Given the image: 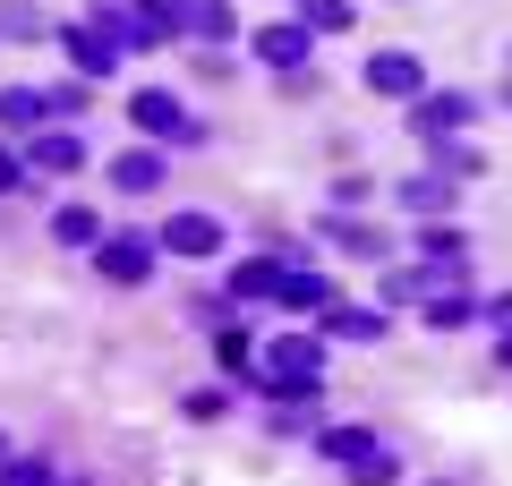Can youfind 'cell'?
<instances>
[{
	"label": "cell",
	"mask_w": 512,
	"mask_h": 486,
	"mask_svg": "<svg viewBox=\"0 0 512 486\" xmlns=\"http://www.w3.org/2000/svg\"><path fill=\"white\" fill-rule=\"evenodd\" d=\"M256 384L265 393H316L325 384V333H282V342H265Z\"/></svg>",
	"instance_id": "cell-1"
},
{
	"label": "cell",
	"mask_w": 512,
	"mask_h": 486,
	"mask_svg": "<svg viewBox=\"0 0 512 486\" xmlns=\"http://www.w3.org/2000/svg\"><path fill=\"white\" fill-rule=\"evenodd\" d=\"M308 52H316V26L308 18H274V26H256V60L282 77H308Z\"/></svg>",
	"instance_id": "cell-2"
},
{
	"label": "cell",
	"mask_w": 512,
	"mask_h": 486,
	"mask_svg": "<svg viewBox=\"0 0 512 486\" xmlns=\"http://www.w3.org/2000/svg\"><path fill=\"white\" fill-rule=\"evenodd\" d=\"M478 120V94H419V103H410V128H419V145H436V137H461V128Z\"/></svg>",
	"instance_id": "cell-3"
},
{
	"label": "cell",
	"mask_w": 512,
	"mask_h": 486,
	"mask_svg": "<svg viewBox=\"0 0 512 486\" xmlns=\"http://www.w3.org/2000/svg\"><path fill=\"white\" fill-rule=\"evenodd\" d=\"M60 43H69V60H77V77H86V86L120 69V43H111L94 18H69V26H60Z\"/></svg>",
	"instance_id": "cell-4"
},
{
	"label": "cell",
	"mask_w": 512,
	"mask_h": 486,
	"mask_svg": "<svg viewBox=\"0 0 512 486\" xmlns=\"http://www.w3.org/2000/svg\"><path fill=\"white\" fill-rule=\"evenodd\" d=\"M128 120L146 128V137H188V128H197L180 111V94H163V86H137V94H128Z\"/></svg>",
	"instance_id": "cell-5"
},
{
	"label": "cell",
	"mask_w": 512,
	"mask_h": 486,
	"mask_svg": "<svg viewBox=\"0 0 512 486\" xmlns=\"http://www.w3.org/2000/svg\"><path fill=\"white\" fill-rule=\"evenodd\" d=\"M367 86H376L384 103H419V94H427V69H419L410 52H376V60H367Z\"/></svg>",
	"instance_id": "cell-6"
},
{
	"label": "cell",
	"mask_w": 512,
	"mask_h": 486,
	"mask_svg": "<svg viewBox=\"0 0 512 486\" xmlns=\"http://www.w3.org/2000/svg\"><path fill=\"white\" fill-rule=\"evenodd\" d=\"M154 248H163V239H103V248H94V273H103V282H146Z\"/></svg>",
	"instance_id": "cell-7"
},
{
	"label": "cell",
	"mask_w": 512,
	"mask_h": 486,
	"mask_svg": "<svg viewBox=\"0 0 512 486\" xmlns=\"http://www.w3.org/2000/svg\"><path fill=\"white\" fill-rule=\"evenodd\" d=\"M163 256H222V214H171Z\"/></svg>",
	"instance_id": "cell-8"
},
{
	"label": "cell",
	"mask_w": 512,
	"mask_h": 486,
	"mask_svg": "<svg viewBox=\"0 0 512 486\" xmlns=\"http://www.w3.org/2000/svg\"><path fill=\"white\" fill-rule=\"evenodd\" d=\"M171 18H180V35H197V43H231L239 35L231 0H171Z\"/></svg>",
	"instance_id": "cell-9"
},
{
	"label": "cell",
	"mask_w": 512,
	"mask_h": 486,
	"mask_svg": "<svg viewBox=\"0 0 512 486\" xmlns=\"http://www.w3.org/2000/svg\"><path fill=\"white\" fill-rule=\"evenodd\" d=\"M43 120H52V94H35V86H0V128H9V145H26Z\"/></svg>",
	"instance_id": "cell-10"
},
{
	"label": "cell",
	"mask_w": 512,
	"mask_h": 486,
	"mask_svg": "<svg viewBox=\"0 0 512 486\" xmlns=\"http://www.w3.org/2000/svg\"><path fill=\"white\" fill-rule=\"evenodd\" d=\"M26 162H35V171H77V162H86V137H77V128H35V137H26Z\"/></svg>",
	"instance_id": "cell-11"
},
{
	"label": "cell",
	"mask_w": 512,
	"mask_h": 486,
	"mask_svg": "<svg viewBox=\"0 0 512 486\" xmlns=\"http://www.w3.org/2000/svg\"><path fill=\"white\" fill-rule=\"evenodd\" d=\"M111 188H120V197H146V188H163V154H154V145H128V154L111 162Z\"/></svg>",
	"instance_id": "cell-12"
},
{
	"label": "cell",
	"mask_w": 512,
	"mask_h": 486,
	"mask_svg": "<svg viewBox=\"0 0 512 486\" xmlns=\"http://www.w3.org/2000/svg\"><path fill=\"white\" fill-rule=\"evenodd\" d=\"M274 299H282V307H299V316H316V307H333V282H325V273H308V265H291Z\"/></svg>",
	"instance_id": "cell-13"
},
{
	"label": "cell",
	"mask_w": 512,
	"mask_h": 486,
	"mask_svg": "<svg viewBox=\"0 0 512 486\" xmlns=\"http://www.w3.org/2000/svg\"><path fill=\"white\" fill-rule=\"evenodd\" d=\"M333 342H384V307H325Z\"/></svg>",
	"instance_id": "cell-14"
},
{
	"label": "cell",
	"mask_w": 512,
	"mask_h": 486,
	"mask_svg": "<svg viewBox=\"0 0 512 486\" xmlns=\"http://www.w3.org/2000/svg\"><path fill=\"white\" fill-rule=\"evenodd\" d=\"M282 273H291L282 256H248V265L231 273V290H239V299H274V290H282Z\"/></svg>",
	"instance_id": "cell-15"
},
{
	"label": "cell",
	"mask_w": 512,
	"mask_h": 486,
	"mask_svg": "<svg viewBox=\"0 0 512 486\" xmlns=\"http://www.w3.org/2000/svg\"><path fill=\"white\" fill-rule=\"evenodd\" d=\"M52 239H60V248H103V214H86V205H60V214H52Z\"/></svg>",
	"instance_id": "cell-16"
},
{
	"label": "cell",
	"mask_w": 512,
	"mask_h": 486,
	"mask_svg": "<svg viewBox=\"0 0 512 486\" xmlns=\"http://www.w3.org/2000/svg\"><path fill=\"white\" fill-rule=\"evenodd\" d=\"M427 324H436V333H453V324H470L478 316V299H470V290H427Z\"/></svg>",
	"instance_id": "cell-17"
},
{
	"label": "cell",
	"mask_w": 512,
	"mask_h": 486,
	"mask_svg": "<svg viewBox=\"0 0 512 486\" xmlns=\"http://www.w3.org/2000/svg\"><path fill=\"white\" fill-rule=\"evenodd\" d=\"M316 444H325V461H350V469H359L367 452H384V444H376V435H367V427H325V435H316Z\"/></svg>",
	"instance_id": "cell-18"
},
{
	"label": "cell",
	"mask_w": 512,
	"mask_h": 486,
	"mask_svg": "<svg viewBox=\"0 0 512 486\" xmlns=\"http://www.w3.org/2000/svg\"><path fill=\"white\" fill-rule=\"evenodd\" d=\"M299 18H308L316 35H342V26L359 18V9H350V0H299Z\"/></svg>",
	"instance_id": "cell-19"
},
{
	"label": "cell",
	"mask_w": 512,
	"mask_h": 486,
	"mask_svg": "<svg viewBox=\"0 0 512 486\" xmlns=\"http://www.w3.org/2000/svg\"><path fill=\"white\" fill-rule=\"evenodd\" d=\"M402 205H410V214H444L453 188H444V180H402Z\"/></svg>",
	"instance_id": "cell-20"
},
{
	"label": "cell",
	"mask_w": 512,
	"mask_h": 486,
	"mask_svg": "<svg viewBox=\"0 0 512 486\" xmlns=\"http://www.w3.org/2000/svg\"><path fill=\"white\" fill-rule=\"evenodd\" d=\"M325 239H342V248H359V256H384V231H367V222H342V214L325 222Z\"/></svg>",
	"instance_id": "cell-21"
},
{
	"label": "cell",
	"mask_w": 512,
	"mask_h": 486,
	"mask_svg": "<svg viewBox=\"0 0 512 486\" xmlns=\"http://www.w3.org/2000/svg\"><path fill=\"white\" fill-rule=\"evenodd\" d=\"M214 359L231 367V376H256V359H248V333H222V342H214Z\"/></svg>",
	"instance_id": "cell-22"
},
{
	"label": "cell",
	"mask_w": 512,
	"mask_h": 486,
	"mask_svg": "<svg viewBox=\"0 0 512 486\" xmlns=\"http://www.w3.org/2000/svg\"><path fill=\"white\" fill-rule=\"evenodd\" d=\"M26 171H35V162H26V145H0V197H9V188H26Z\"/></svg>",
	"instance_id": "cell-23"
},
{
	"label": "cell",
	"mask_w": 512,
	"mask_h": 486,
	"mask_svg": "<svg viewBox=\"0 0 512 486\" xmlns=\"http://www.w3.org/2000/svg\"><path fill=\"white\" fill-rule=\"evenodd\" d=\"M350 478H359V486H393V452H367V461L350 469Z\"/></svg>",
	"instance_id": "cell-24"
},
{
	"label": "cell",
	"mask_w": 512,
	"mask_h": 486,
	"mask_svg": "<svg viewBox=\"0 0 512 486\" xmlns=\"http://www.w3.org/2000/svg\"><path fill=\"white\" fill-rule=\"evenodd\" d=\"M52 111L69 120V111H86V77H69V86H52Z\"/></svg>",
	"instance_id": "cell-25"
},
{
	"label": "cell",
	"mask_w": 512,
	"mask_h": 486,
	"mask_svg": "<svg viewBox=\"0 0 512 486\" xmlns=\"http://www.w3.org/2000/svg\"><path fill=\"white\" fill-rule=\"evenodd\" d=\"M478 316H487L495 333H512V290H504V299H487V307H478Z\"/></svg>",
	"instance_id": "cell-26"
},
{
	"label": "cell",
	"mask_w": 512,
	"mask_h": 486,
	"mask_svg": "<svg viewBox=\"0 0 512 486\" xmlns=\"http://www.w3.org/2000/svg\"><path fill=\"white\" fill-rule=\"evenodd\" d=\"M495 359H504V367H512V333H495Z\"/></svg>",
	"instance_id": "cell-27"
},
{
	"label": "cell",
	"mask_w": 512,
	"mask_h": 486,
	"mask_svg": "<svg viewBox=\"0 0 512 486\" xmlns=\"http://www.w3.org/2000/svg\"><path fill=\"white\" fill-rule=\"evenodd\" d=\"M0 486H18V478H9V469H0Z\"/></svg>",
	"instance_id": "cell-28"
},
{
	"label": "cell",
	"mask_w": 512,
	"mask_h": 486,
	"mask_svg": "<svg viewBox=\"0 0 512 486\" xmlns=\"http://www.w3.org/2000/svg\"><path fill=\"white\" fill-rule=\"evenodd\" d=\"M504 111H512V86H504Z\"/></svg>",
	"instance_id": "cell-29"
},
{
	"label": "cell",
	"mask_w": 512,
	"mask_h": 486,
	"mask_svg": "<svg viewBox=\"0 0 512 486\" xmlns=\"http://www.w3.org/2000/svg\"><path fill=\"white\" fill-rule=\"evenodd\" d=\"M0 461H9V444H0Z\"/></svg>",
	"instance_id": "cell-30"
},
{
	"label": "cell",
	"mask_w": 512,
	"mask_h": 486,
	"mask_svg": "<svg viewBox=\"0 0 512 486\" xmlns=\"http://www.w3.org/2000/svg\"><path fill=\"white\" fill-rule=\"evenodd\" d=\"M291 9H299V0H291Z\"/></svg>",
	"instance_id": "cell-31"
}]
</instances>
